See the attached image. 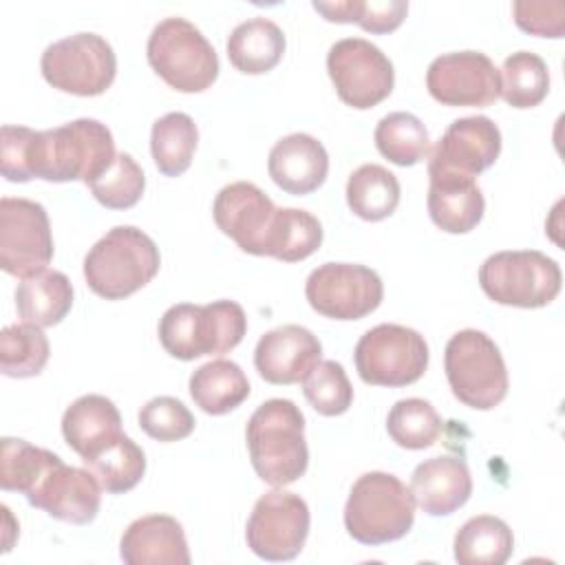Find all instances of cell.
<instances>
[{"label":"cell","mask_w":565,"mask_h":565,"mask_svg":"<svg viewBox=\"0 0 565 565\" xmlns=\"http://www.w3.org/2000/svg\"><path fill=\"white\" fill-rule=\"evenodd\" d=\"M247 450L256 475L276 488L298 481L309 463L305 415L291 399L263 402L245 428Z\"/></svg>","instance_id":"7a4b0ae2"},{"label":"cell","mask_w":565,"mask_h":565,"mask_svg":"<svg viewBox=\"0 0 565 565\" xmlns=\"http://www.w3.org/2000/svg\"><path fill=\"white\" fill-rule=\"evenodd\" d=\"M391 439L408 450L433 446L441 435V417L435 406L422 397H406L393 404L386 417Z\"/></svg>","instance_id":"d590c367"},{"label":"cell","mask_w":565,"mask_h":565,"mask_svg":"<svg viewBox=\"0 0 565 565\" xmlns=\"http://www.w3.org/2000/svg\"><path fill=\"white\" fill-rule=\"evenodd\" d=\"M212 214L218 230L243 252L265 256L276 205L258 185L249 181H234L221 188L214 199Z\"/></svg>","instance_id":"9a60e30c"},{"label":"cell","mask_w":565,"mask_h":565,"mask_svg":"<svg viewBox=\"0 0 565 565\" xmlns=\"http://www.w3.org/2000/svg\"><path fill=\"white\" fill-rule=\"evenodd\" d=\"M73 307V285L66 274L44 269L22 278L15 289V309L22 322L38 327L57 324Z\"/></svg>","instance_id":"d4e9b609"},{"label":"cell","mask_w":565,"mask_h":565,"mask_svg":"<svg viewBox=\"0 0 565 565\" xmlns=\"http://www.w3.org/2000/svg\"><path fill=\"white\" fill-rule=\"evenodd\" d=\"M285 53V33L269 18H249L236 24L227 38V57L247 75L271 71Z\"/></svg>","instance_id":"cb8c5ba5"},{"label":"cell","mask_w":565,"mask_h":565,"mask_svg":"<svg viewBox=\"0 0 565 565\" xmlns=\"http://www.w3.org/2000/svg\"><path fill=\"white\" fill-rule=\"evenodd\" d=\"M327 71L338 97L358 110L373 108L386 99L395 82L391 60L364 38H342L331 44Z\"/></svg>","instance_id":"30bf717a"},{"label":"cell","mask_w":565,"mask_h":565,"mask_svg":"<svg viewBox=\"0 0 565 565\" xmlns=\"http://www.w3.org/2000/svg\"><path fill=\"white\" fill-rule=\"evenodd\" d=\"M305 296L311 309L324 318L360 320L380 307L384 285L366 265L324 263L309 274Z\"/></svg>","instance_id":"7c38bea8"},{"label":"cell","mask_w":565,"mask_h":565,"mask_svg":"<svg viewBox=\"0 0 565 565\" xmlns=\"http://www.w3.org/2000/svg\"><path fill=\"white\" fill-rule=\"evenodd\" d=\"M128 565H190V550L181 523L168 514H148L132 521L119 543Z\"/></svg>","instance_id":"44dd1931"},{"label":"cell","mask_w":565,"mask_h":565,"mask_svg":"<svg viewBox=\"0 0 565 565\" xmlns=\"http://www.w3.org/2000/svg\"><path fill=\"white\" fill-rule=\"evenodd\" d=\"M501 97L512 108L539 106L550 90L547 64L532 51H516L503 60L499 68Z\"/></svg>","instance_id":"d6a6232c"},{"label":"cell","mask_w":565,"mask_h":565,"mask_svg":"<svg viewBox=\"0 0 565 565\" xmlns=\"http://www.w3.org/2000/svg\"><path fill=\"white\" fill-rule=\"evenodd\" d=\"M302 393L313 411L327 417L347 413L353 402V386L344 366L335 360H320L302 380Z\"/></svg>","instance_id":"f35d334b"},{"label":"cell","mask_w":565,"mask_h":565,"mask_svg":"<svg viewBox=\"0 0 565 565\" xmlns=\"http://www.w3.org/2000/svg\"><path fill=\"white\" fill-rule=\"evenodd\" d=\"M146 55L154 73L181 93H201L218 75V55L199 26L185 18H166L154 24Z\"/></svg>","instance_id":"8992f818"},{"label":"cell","mask_w":565,"mask_h":565,"mask_svg":"<svg viewBox=\"0 0 565 565\" xmlns=\"http://www.w3.org/2000/svg\"><path fill=\"white\" fill-rule=\"evenodd\" d=\"M199 313H201V305L179 302V305H172L161 316L159 342L172 358H179V360L201 358Z\"/></svg>","instance_id":"60d3db41"},{"label":"cell","mask_w":565,"mask_h":565,"mask_svg":"<svg viewBox=\"0 0 565 565\" xmlns=\"http://www.w3.org/2000/svg\"><path fill=\"white\" fill-rule=\"evenodd\" d=\"M194 415L190 408L170 395H159L146 402L139 411L141 430L157 441H179L194 430Z\"/></svg>","instance_id":"ab89813d"},{"label":"cell","mask_w":565,"mask_h":565,"mask_svg":"<svg viewBox=\"0 0 565 565\" xmlns=\"http://www.w3.org/2000/svg\"><path fill=\"white\" fill-rule=\"evenodd\" d=\"M415 505L430 516H446L459 510L472 494V477L461 457L439 455L422 461L411 477Z\"/></svg>","instance_id":"ffe728a7"},{"label":"cell","mask_w":565,"mask_h":565,"mask_svg":"<svg viewBox=\"0 0 565 565\" xmlns=\"http://www.w3.org/2000/svg\"><path fill=\"white\" fill-rule=\"evenodd\" d=\"M49 353V338L38 324H9L0 333V369L7 377L40 375Z\"/></svg>","instance_id":"836d02e7"},{"label":"cell","mask_w":565,"mask_h":565,"mask_svg":"<svg viewBox=\"0 0 565 565\" xmlns=\"http://www.w3.org/2000/svg\"><path fill=\"white\" fill-rule=\"evenodd\" d=\"M40 68L53 88L93 97L113 84L117 57L106 38L82 31L49 44L42 53Z\"/></svg>","instance_id":"ba28073f"},{"label":"cell","mask_w":565,"mask_h":565,"mask_svg":"<svg viewBox=\"0 0 565 565\" xmlns=\"http://www.w3.org/2000/svg\"><path fill=\"white\" fill-rule=\"evenodd\" d=\"M159 265V247L146 232L135 225H117L88 249L84 278L97 296L121 300L148 285Z\"/></svg>","instance_id":"3957f363"},{"label":"cell","mask_w":565,"mask_h":565,"mask_svg":"<svg viewBox=\"0 0 565 565\" xmlns=\"http://www.w3.org/2000/svg\"><path fill=\"white\" fill-rule=\"evenodd\" d=\"M190 395L207 415H225L249 395L243 369L232 360H212L190 375Z\"/></svg>","instance_id":"484cf974"},{"label":"cell","mask_w":565,"mask_h":565,"mask_svg":"<svg viewBox=\"0 0 565 565\" xmlns=\"http://www.w3.org/2000/svg\"><path fill=\"white\" fill-rule=\"evenodd\" d=\"M62 435L82 461H88L124 435L121 415L108 397L93 393L82 395L64 411Z\"/></svg>","instance_id":"603a6c76"},{"label":"cell","mask_w":565,"mask_h":565,"mask_svg":"<svg viewBox=\"0 0 565 565\" xmlns=\"http://www.w3.org/2000/svg\"><path fill=\"white\" fill-rule=\"evenodd\" d=\"M84 463L110 494L132 490L146 472V455L128 435H119L113 444Z\"/></svg>","instance_id":"e575fe53"},{"label":"cell","mask_w":565,"mask_h":565,"mask_svg":"<svg viewBox=\"0 0 565 565\" xmlns=\"http://www.w3.org/2000/svg\"><path fill=\"white\" fill-rule=\"evenodd\" d=\"M62 461L55 452L38 448L24 439L2 437L0 441V488L29 497L40 479Z\"/></svg>","instance_id":"4dcf8cb0"},{"label":"cell","mask_w":565,"mask_h":565,"mask_svg":"<svg viewBox=\"0 0 565 565\" xmlns=\"http://www.w3.org/2000/svg\"><path fill=\"white\" fill-rule=\"evenodd\" d=\"M375 146L382 157L395 166H415L430 150V137L426 126L413 113H388L384 115L373 132Z\"/></svg>","instance_id":"1f68e13d"},{"label":"cell","mask_w":565,"mask_h":565,"mask_svg":"<svg viewBox=\"0 0 565 565\" xmlns=\"http://www.w3.org/2000/svg\"><path fill=\"white\" fill-rule=\"evenodd\" d=\"M512 550V530L492 514L468 519L455 534V561L459 565H503Z\"/></svg>","instance_id":"4316f807"},{"label":"cell","mask_w":565,"mask_h":565,"mask_svg":"<svg viewBox=\"0 0 565 565\" xmlns=\"http://www.w3.org/2000/svg\"><path fill=\"white\" fill-rule=\"evenodd\" d=\"M415 523L411 488L391 472H364L344 505V527L362 545H382L408 534Z\"/></svg>","instance_id":"277c9868"},{"label":"cell","mask_w":565,"mask_h":565,"mask_svg":"<svg viewBox=\"0 0 565 565\" xmlns=\"http://www.w3.org/2000/svg\"><path fill=\"white\" fill-rule=\"evenodd\" d=\"M33 128L4 124L0 130V170L7 181L24 183L31 181L29 172V143Z\"/></svg>","instance_id":"7bdbcfd3"},{"label":"cell","mask_w":565,"mask_h":565,"mask_svg":"<svg viewBox=\"0 0 565 565\" xmlns=\"http://www.w3.org/2000/svg\"><path fill=\"white\" fill-rule=\"evenodd\" d=\"M115 139L97 119H75L51 130H33L29 146L31 179L84 181L97 179L115 159Z\"/></svg>","instance_id":"6da1fadb"},{"label":"cell","mask_w":565,"mask_h":565,"mask_svg":"<svg viewBox=\"0 0 565 565\" xmlns=\"http://www.w3.org/2000/svg\"><path fill=\"white\" fill-rule=\"evenodd\" d=\"M322 243L320 221L298 207H276L265 256L296 263L311 256Z\"/></svg>","instance_id":"f546056e"},{"label":"cell","mask_w":565,"mask_h":565,"mask_svg":"<svg viewBox=\"0 0 565 565\" xmlns=\"http://www.w3.org/2000/svg\"><path fill=\"white\" fill-rule=\"evenodd\" d=\"M309 523L311 514L302 497L271 490L254 503L245 539L249 550L265 561H291L305 547Z\"/></svg>","instance_id":"4fadbf2b"},{"label":"cell","mask_w":565,"mask_h":565,"mask_svg":"<svg viewBox=\"0 0 565 565\" xmlns=\"http://www.w3.org/2000/svg\"><path fill=\"white\" fill-rule=\"evenodd\" d=\"M428 214L433 223L448 234L475 230L483 216L486 201L475 177L457 172H428Z\"/></svg>","instance_id":"7402d4cb"},{"label":"cell","mask_w":565,"mask_h":565,"mask_svg":"<svg viewBox=\"0 0 565 565\" xmlns=\"http://www.w3.org/2000/svg\"><path fill=\"white\" fill-rule=\"evenodd\" d=\"M362 382L373 386H406L417 382L428 366V344L411 327L384 322L369 329L353 351Z\"/></svg>","instance_id":"9c48e42d"},{"label":"cell","mask_w":565,"mask_h":565,"mask_svg":"<svg viewBox=\"0 0 565 565\" xmlns=\"http://www.w3.org/2000/svg\"><path fill=\"white\" fill-rule=\"evenodd\" d=\"M102 490L104 488L93 472L57 461L40 479L26 501L57 521L86 525L99 512Z\"/></svg>","instance_id":"e0dca14e"},{"label":"cell","mask_w":565,"mask_h":565,"mask_svg":"<svg viewBox=\"0 0 565 565\" xmlns=\"http://www.w3.org/2000/svg\"><path fill=\"white\" fill-rule=\"evenodd\" d=\"M247 331V316L234 300L201 305L199 347L201 355H223L241 344Z\"/></svg>","instance_id":"8d00e7d4"},{"label":"cell","mask_w":565,"mask_h":565,"mask_svg":"<svg viewBox=\"0 0 565 565\" xmlns=\"http://www.w3.org/2000/svg\"><path fill=\"white\" fill-rule=\"evenodd\" d=\"M320 340L300 324H282L260 335L254 349V366L269 384L302 382L320 362Z\"/></svg>","instance_id":"ac0fdd59"},{"label":"cell","mask_w":565,"mask_h":565,"mask_svg":"<svg viewBox=\"0 0 565 565\" xmlns=\"http://www.w3.org/2000/svg\"><path fill=\"white\" fill-rule=\"evenodd\" d=\"M408 13V2L404 0H353V18L364 31L388 33L395 31Z\"/></svg>","instance_id":"ee69618b"},{"label":"cell","mask_w":565,"mask_h":565,"mask_svg":"<svg viewBox=\"0 0 565 565\" xmlns=\"http://www.w3.org/2000/svg\"><path fill=\"white\" fill-rule=\"evenodd\" d=\"M93 196L110 210L132 207L146 188L141 166L128 152H117L113 163L88 183Z\"/></svg>","instance_id":"74e56055"},{"label":"cell","mask_w":565,"mask_h":565,"mask_svg":"<svg viewBox=\"0 0 565 565\" xmlns=\"http://www.w3.org/2000/svg\"><path fill=\"white\" fill-rule=\"evenodd\" d=\"M501 152V130L486 115L455 119L430 150L428 172H457L477 177Z\"/></svg>","instance_id":"2e32d148"},{"label":"cell","mask_w":565,"mask_h":565,"mask_svg":"<svg viewBox=\"0 0 565 565\" xmlns=\"http://www.w3.org/2000/svg\"><path fill=\"white\" fill-rule=\"evenodd\" d=\"M561 282L563 274L558 263L536 249L497 252L479 267L483 294L510 307H545L558 296Z\"/></svg>","instance_id":"52a82bcc"},{"label":"cell","mask_w":565,"mask_h":565,"mask_svg":"<svg viewBox=\"0 0 565 565\" xmlns=\"http://www.w3.org/2000/svg\"><path fill=\"white\" fill-rule=\"evenodd\" d=\"M53 258V234L42 203L18 196L0 199V267L18 278L46 269Z\"/></svg>","instance_id":"8fae6325"},{"label":"cell","mask_w":565,"mask_h":565,"mask_svg":"<svg viewBox=\"0 0 565 565\" xmlns=\"http://www.w3.org/2000/svg\"><path fill=\"white\" fill-rule=\"evenodd\" d=\"M347 203L355 216L382 221L391 216L399 203V181L384 166L364 163L349 174Z\"/></svg>","instance_id":"83f0119b"},{"label":"cell","mask_w":565,"mask_h":565,"mask_svg":"<svg viewBox=\"0 0 565 565\" xmlns=\"http://www.w3.org/2000/svg\"><path fill=\"white\" fill-rule=\"evenodd\" d=\"M514 22L519 29L541 35V38H563L565 33V2H525L519 0L512 4Z\"/></svg>","instance_id":"b9f144b4"},{"label":"cell","mask_w":565,"mask_h":565,"mask_svg":"<svg viewBox=\"0 0 565 565\" xmlns=\"http://www.w3.org/2000/svg\"><path fill=\"white\" fill-rule=\"evenodd\" d=\"M444 371L452 395L477 411L499 406L508 395V369L494 340L479 329L457 331L444 351Z\"/></svg>","instance_id":"5b68a950"},{"label":"cell","mask_w":565,"mask_h":565,"mask_svg":"<svg viewBox=\"0 0 565 565\" xmlns=\"http://www.w3.org/2000/svg\"><path fill=\"white\" fill-rule=\"evenodd\" d=\"M271 181L287 194H309L318 190L329 172V154L324 146L307 135L291 132L274 143L267 159Z\"/></svg>","instance_id":"d6986e66"},{"label":"cell","mask_w":565,"mask_h":565,"mask_svg":"<svg viewBox=\"0 0 565 565\" xmlns=\"http://www.w3.org/2000/svg\"><path fill=\"white\" fill-rule=\"evenodd\" d=\"M426 88L444 106H488L501 93L494 62L479 51H455L435 57L426 71Z\"/></svg>","instance_id":"5bb4252c"},{"label":"cell","mask_w":565,"mask_h":565,"mask_svg":"<svg viewBox=\"0 0 565 565\" xmlns=\"http://www.w3.org/2000/svg\"><path fill=\"white\" fill-rule=\"evenodd\" d=\"M199 141L196 124L185 113H168L152 124L150 152L154 166L166 177L183 174L194 157Z\"/></svg>","instance_id":"f1b7e54d"}]
</instances>
